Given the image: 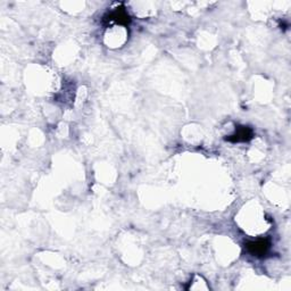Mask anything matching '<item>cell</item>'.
Masks as SVG:
<instances>
[{
	"mask_svg": "<svg viewBox=\"0 0 291 291\" xmlns=\"http://www.w3.org/2000/svg\"><path fill=\"white\" fill-rule=\"evenodd\" d=\"M105 21H107V22H115L121 25H129L131 23V16L126 12L125 8L119 7L113 10L112 13L106 15Z\"/></svg>",
	"mask_w": 291,
	"mask_h": 291,
	"instance_id": "obj_3",
	"label": "cell"
},
{
	"mask_svg": "<svg viewBox=\"0 0 291 291\" xmlns=\"http://www.w3.org/2000/svg\"><path fill=\"white\" fill-rule=\"evenodd\" d=\"M253 137H254V131L251 128L246 125H240L236 129V132L234 134H231L230 137L226 138V140L234 142V144H237V142H248L253 139Z\"/></svg>",
	"mask_w": 291,
	"mask_h": 291,
	"instance_id": "obj_2",
	"label": "cell"
},
{
	"mask_svg": "<svg viewBox=\"0 0 291 291\" xmlns=\"http://www.w3.org/2000/svg\"><path fill=\"white\" fill-rule=\"evenodd\" d=\"M246 249L254 256H264L271 248V240L268 238H262L254 241H248L245 243Z\"/></svg>",
	"mask_w": 291,
	"mask_h": 291,
	"instance_id": "obj_1",
	"label": "cell"
}]
</instances>
